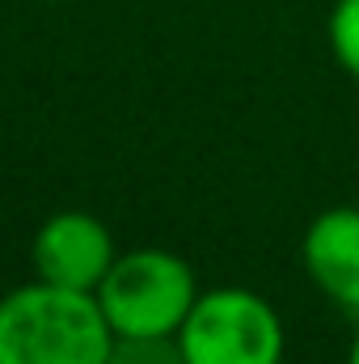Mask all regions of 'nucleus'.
<instances>
[{"label": "nucleus", "instance_id": "nucleus-3", "mask_svg": "<svg viewBox=\"0 0 359 364\" xmlns=\"http://www.w3.org/2000/svg\"><path fill=\"white\" fill-rule=\"evenodd\" d=\"M186 364H279L283 322L267 296L250 288L199 292L178 331Z\"/></svg>", "mask_w": 359, "mask_h": 364}, {"label": "nucleus", "instance_id": "nucleus-7", "mask_svg": "<svg viewBox=\"0 0 359 364\" xmlns=\"http://www.w3.org/2000/svg\"><path fill=\"white\" fill-rule=\"evenodd\" d=\"M326 34H330L334 60L359 81V0H334Z\"/></svg>", "mask_w": 359, "mask_h": 364}, {"label": "nucleus", "instance_id": "nucleus-4", "mask_svg": "<svg viewBox=\"0 0 359 364\" xmlns=\"http://www.w3.org/2000/svg\"><path fill=\"white\" fill-rule=\"evenodd\" d=\"M114 259L118 250L110 229L89 212H55L34 233V272L43 284L55 288L97 292Z\"/></svg>", "mask_w": 359, "mask_h": 364}, {"label": "nucleus", "instance_id": "nucleus-8", "mask_svg": "<svg viewBox=\"0 0 359 364\" xmlns=\"http://www.w3.org/2000/svg\"><path fill=\"white\" fill-rule=\"evenodd\" d=\"M347 364H359V322H355V339H351V356H347Z\"/></svg>", "mask_w": 359, "mask_h": 364}, {"label": "nucleus", "instance_id": "nucleus-2", "mask_svg": "<svg viewBox=\"0 0 359 364\" xmlns=\"http://www.w3.org/2000/svg\"><path fill=\"white\" fill-rule=\"evenodd\" d=\"M199 301L190 263L174 250H127L97 288V305L114 335H178Z\"/></svg>", "mask_w": 359, "mask_h": 364}, {"label": "nucleus", "instance_id": "nucleus-1", "mask_svg": "<svg viewBox=\"0 0 359 364\" xmlns=\"http://www.w3.org/2000/svg\"><path fill=\"white\" fill-rule=\"evenodd\" d=\"M110 343L97 292L38 279L0 301V364H106Z\"/></svg>", "mask_w": 359, "mask_h": 364}, {"label": "nucleus", "instance_id": "nucleus-5", "mask_svg": "<svg viewBox=\"0 0 359 364\" xmlns=\"http://www.w3.org/2000/svg\"><path fill=\"white\" fill-rule=\"evenodd\" d=\"M309 279L343 309L359 314V208H326L300 246Z\"/></svg>", "mask_w": 359, "mask_h": 364}, {"label": "nucleus", "instance_id": "nucleus-6", "mask_svg": "<svg viewBox=\"0 0 359 364\" xmlns=\"http://www.w3.org/2000/svg\"><path fill=\"white\" fill-rule=\"evenodd\" d=\"M106 364H186L178 335H114Z\"/></svg>", "mask_w": 359, "mask_h": 364}]
</instances>
